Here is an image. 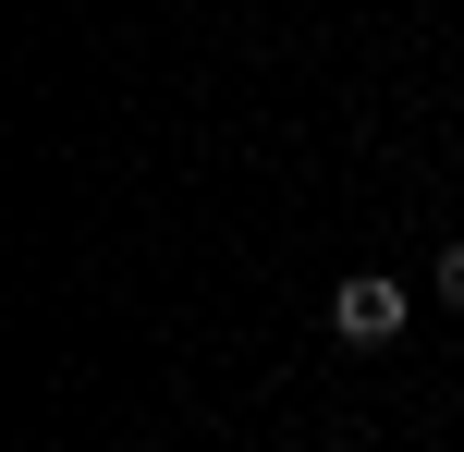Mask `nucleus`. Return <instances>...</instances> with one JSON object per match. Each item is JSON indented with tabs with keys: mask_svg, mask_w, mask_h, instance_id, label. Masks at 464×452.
Returning a JSON list of instances; mask_svg holds the SVG:
<instances>
[{
	"mask_svg": "<svg viewBox=\"0 0 464 452\" xmlns=\"http://www.w3.org/2000/svg\"><path fill=\"white\" fill-rule=\"evenodd\" d=\"M330 331H343L354 355L403 342V282H392V269H354V282H330Z\"/></svg>",
	"mask_w": 464,
	"mask_h": 452,
	"instance_id": "nucleus-1",
	"label": "nucleus"
},
{
	"mask_svg": "<svg viewBox=\"0 0 464 452\" xmlns=\"http://www.w3.org/2000/svg\"><path fill=\"white\" fill-rule=\"evenodd\" d=\"M440 293H452V306H464V245H440Z\"/></svg>",
	"mask_w": 464,
	"mask_h": 452,
	"instance_id": "nucleus-2",
	"label": "nucleus"
}]
</instances>
